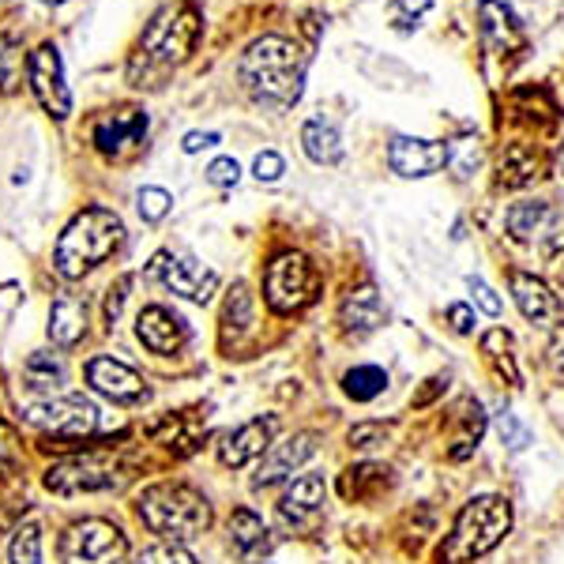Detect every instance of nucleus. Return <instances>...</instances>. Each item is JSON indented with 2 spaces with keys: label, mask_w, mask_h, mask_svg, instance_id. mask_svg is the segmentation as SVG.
<instances>
[{
  "label": "nucleus",
  "mask_w": 564,
  "mask_h": 564,
  "mask_svg": "<svg viewBox=\"0 0 564 564\" xmlns=\"http://www.w3.org/2000/svg\"><path fill=\"white\" fill-rule=\"evenodd\" d=\"M545 366H550V372L557 380H564V324L553 332V339H550V350H545Z\"/></svg>",
  "instance_id": "43"
},
{
  "label": "nucleus",
  "mask_w": 564,
  "mask_h": 564,
  "mask_svg": "<svg viewBox=\"0 0 564 564\" xmlns=\"http://www.w3.org/2000/svg\"><path fill=\"white\" fill-rule=\"evenodd\" d=\"M448 324H452V332L470 335V332H475V324H478V316H475V308L459 302V305H448Z\"/></svg>",
  "instance_id": "44"
},
{
  "label": "nucleus",
  "mask_w": 564,
  "mask_h": 564,
  "mask_svg": "<svg viewBox=\"0 0 564 564\" xmlns=\"http://www.w3.org/2000/svg\"><path fill=\"white\" fill-rule=\"evenodd\" d=\"M343 388H347L354 403H369V399H377L388 388V372L380 366H358L343 377Z\"/></svg>",
  "instance_id": "32"
},
{
  "label": "nucleus",
  "mask_w": 564,
  "mask_h": 564,
  "mask_svg": "<svg viewBox=\"0 0 564 564\" xmlns=\"http://www.w3.org/2000/svg\"><path fill=\"white\" fill-rule=\"evenodd\" d=\"M42 4H65V0H42Z\"/></svg>",
  "instance_id": "51"
},
{
  "label": "nucleus",
  "mask_w": 564,
  "mask_h": 564,
  "mask_svg": "<svg viewBox=\"0 0 564 564\" xmlns=\"http://www.w3.org/2000/svg\"><path fill=\"white\" fill-rule=\"evenodd\" d=\"M316 286H321V275L302 252H279L263 271V297L279 316L302 313L316 297Z\"/></svg>",
  "instance_id": "6"
},
{
  "label": "nucleus",
  "mask_w": 564,
  "mask_h": 564,
  "mask_svg": "<svg viewBox=\"0 0 564 564\" xmlns=\"http://www.w3.org/2000/svg\"><path fill=\"white\" fill-rule=\"evenodd\" d=\"M135 207H140V218L143 223H162V218L170 215V207H174V196L166 193V188H140L135 193Z\"/></svg>",
  "instance_id": "34"
},
{
  "label": "nucleus",
  "mask_w": 564,
  "mask_h": 564,
  "mask_svg": "<svg viewBox=\"0 0 564 564\" xmlns=\"http://www.w3.org/2000/svg\"><path fill=\"white\" fill-rule=\"evenodd\" d=\"M313 452H316V433H297V436H290V441L271 444V448L263 452L252 486L263 489V486H275V481L290 478Z\"/></svg>",
  "instance_id": "18"
},
{
  "label": "nucleus",
  "mask_w": 564,
  "mask_h": 564,
  "mask_svg": "<svg viewBox=\"0 0 564 564\" xmlns=\"http://www.w3.org/2000/svg\"><path fill=\"white\" fill-rule=\"evenodd\" d=\"M8 557L12 564H42V531L39 523H23L15 531L12 545H8Z\"/></svg>",
  "instance_id": "33"
},
{
  "label": "nucleus",
  "mask_w": 564,
  "mask_h": 564,
  "mask_svg": "<svg viewBox=\"0 0 564 564\" xmlns=\"http://www.w3.org/2000/svg\"><path fill=\"white\" fill-rule=\"evenodd\" d=\"M252 174H257L260 185H275V181L286 174V162H282V154L275 151H263L257 154V162H252Z\"/></svg>",
  "instance_id": "39"
},
{
  "label": "nucleus",
  "mask_w": 564,
  "mask_h": 564,
  "mask_svg": "<svg viewBox=\"0 0 564 564\" xmlns=\"http://www.w3.org/2000/svg\"><path fill=\"white\" fill-rule=\"evenodd\" d=\"M249 332H252V297L245 286H234L223 305V343L226 347H230V343L238 347Z\"/></svg>",
  "instance_id": "31"
},
{
  "label": "nucleus",
  "mask_w": 564,
  "mask_h": 564,
  "mask_svg": "<svg viewBox=\"0 0 564 564\" xmlns=\"http://www.w3.org/2000/svg\"><path fill=\"white\" fill-rule=\"evenodd\" d=\"M15 61H20V45L8 34H0V90L15 87Z\"/></svg>",
  "instance_id": "38"
},
{
  "label": "nucleus",
  "mask_w": 564,
  "mask_h": 564,
  "mask_svg": "<svg viewBox=\"0 0 564 564\" xmlns=\"http://www.w3.org/2000/svg\"><path fill=\"white\" fill-rule=\"evenodd\" d=\"M391 486V470L380 463H358L343 475V497L347 500H372Z\"/></svg>",
  "instance_id": "30"
},
{
  "label": "nucleus",
  "mask_w": 564,
  "mask_h": 564,
  "mask_svg": "<svg viewBox=\"0 0 564 564\" xmlns=\"http://www.w3.org/2000/svg\"><path fill=\"white\" fill-rule=\"evenodd\" d=\"M279 422L275 417H252V422L238 425L234 433L223 436V444H218V463L223 467H245V463L252 459H263V452L271 448V436H275Z\"/></svg>",
  "instance_id": "16"
},
{
  "label": "nucleus",
  "mask_w": 564,
  "mask_h": 564,
  "mask_svg": "<svg viewBox=\"0 0 564 564\" xmlns=\"http://www.w3.org/2000/svg\"><path fill=\"white\" fill-rule=\"evenodd\" d=\"M486 436V411H481L478 399H463L459 406V430H456V441H452V452L448 456L463 463L470 452L478 448V441Z\"/></svg>",
  "instance_id": "29"
},
{
  "label": "nucleus",
  "mask_w": 564,
  "mask_h": 564,
  "mask_svg": "<svg viewBox=\"0 0 564 564\" xmlns=\"http://www.w3.org/2000/svg\"><path fill=\"white\" fill-rule=\"evenodd\" d=\"M218 140H223L218 132H188L181 148H185V154H196V151H204V148H215Z\"/></svg>",
  "instance_id": "48"
},
{
  "label": "nucleus",
  "mask_w": 564,
  "mask_h": 564,
  "mask_svg": "<svg viewBox=\"0 0 564 564\" xmlns=\"http://www.w3.org/2000/svg\"><path fill=\"white\" fill-rule=\"evenodd\" d=\"M23 380H26V388H31V391L53 399V391H61V384L68 380V369H65V361H61L57 354L34 350L31 358H26V366H23Z\"/></svg>",
  "instance_id": "25"
},
{
  "label": "nucleus",
  "mask_w": 564,
  "mask_h": 564,
  "mask_svg": "<svg viewBox=\"0 0 564 564\" xmlns=\"http://www.w3.org/2000/svg\"><path fill=\"white\" fill-rule=\"evenodd\" d=\"M238 76L260 106L290 109L305 87V53L282 34H263L241 53Z\"/></svg>",
  "instance_id": "1"
},
{
  "label": "nucleus",
  "mask_w": 564,
  "mask_h": 564,
  "mask_svg": "<svg viewBox=\"0 0 564 564\" xmlns=\"http://www.w3.org/2000/svg\"><path fill=\"white\" fill-rule=\"evenodd\" d=\"M425 12H430V0H395V4H391L395 23H403V15H411V26H414L417 15H425Z\"/></svg>",
  "instance_id": "46"
},
{
  "label": "nucleus",
  "mask_w": 564,
  "mask_h": 564,
  "mask_svg": "<svg viewBox=\"0 0 564 564\" xmlns=\"http://www.w3.org/2000/svg\"><path fill=\"white\" fill-rule=\"evenodd\" d=\"M324 475H302L286 486V494L279 497V527L286 534H313L324 520Z\"/></svg>",
  "instance_id": "12"
},
{
  "label": "nucleus",
  "mask_w": 564,
  "mask_h": 564,
  "mask_svg": "<svg viewBox=\"0 0 564 564\" xmlns=\"http://www.w3.org/2000/svg\"><path fill=\"white\" fill-rule=\"evenodd\" d=\"M497 433H500V444H505L508 452H523L527 444H531V430H527L512 411L497 414Z\"/></svg>",
  "instance_id": "35"
},
{
  "label": "nucleus",
  "mask_w": 564,
  "mask_h": 564,
  "mask_svg": "<svg viewBox=\"0 0 564 564\" xmlns=\"http://www.w3.org/2000/svg\"><path fill=\"white\" fill-rule=\"evenodd\" d=\"M459 151H463V159H448V162L456 166L459 177H470V170H478V143L475 148H470V143H459Z\"/></svg>",
  "instance_id": "47"
},
{
  "label": "nucleus",
  "mask_w": 564,
  "mask_h": 564,
  "mask_svg": "<svg viewBox=\"0 0 564 564\" xmlns=\"http://www.w3.org/2000/svg\"><path fill=\"white\" fill-rule=\"evenodd\" d=\"M384 441H388V430H384V425H377V422L354 425V430H350V444H354V448H361V452H366V448H380Z\"/></svg>",
  "instance_id": "41"
},
{
  "label": "nucleus",
  "mask_w": 564,
  "mask_h": 564,
  "mask_svg": "<svg viewBox=\"0 0 564 564\" xmlns=\"http://www.w3.org/2000/svg\"><path fill=\"white\" fill-rule=\"evenodd\" d=\"M26 79H31V90L45 113H50L53 121H65L72 113V90L65 84V61H61L57 45L45 42L26 57Z\"/></svg>",
  "instance_id": "11"
},
{
  "label": "nucleus",
  "mask_w": 564,
  "mask_h": 564,
  "mask_svg": "<svg viewBox=\"0 0 564 564\" xmlns=\"http://www.w3.org/2000/svg\"><path fill=\"white\" fill-rule=\"evenodd\" d=\"M257 564H268V561H257Z\"/></svg>",
  "instance_id": "52"
},
{
  "label": "nucleus",
  "mask_w": 564,
  "mask_h": 564,
  "mask_svg": "<svg viewBox=\"0 0 564 564\" xmlns=\"http://www.w3.org/2000/svg\"><path fill=\"white\" fill-rule=\"evenodd\" d=\"M140 520L162 539L185 542L212 527V505L199 489L185 486V481H159V486L143 489Z\"/></svg>",
  "instance_id": "3"
},
{
  "label": "nucleus",
  "mask_w": 564,
  "mask_h": 564,
  "mask_svg": "<svg viewBox=\"0 0 564 564\" xmlns=\"http://www.w3.org/2000/svg\"><path fill=\"white\" fill-rule=\"evenodd\" d=\"M124 241V223L117 212L106 207H87L61 230L57 245H53V268L65 279H84L87 271H95L98 263H106L121 249Z\"/></svg>",
  "instance_id": "2"
},
{
  "label": "nucleus",
  "mask_w": 564,
  "mask_h": 564,
  "mask_svg": "<svg viewBox=\"0 0 564 564\" xmlns=\"http://www.w3.org/2000/svg\"><path fill=\"white\" fill-rule=\"evenodd\" d=\"M470 294H475V302H478L481 313L494 316V321H497L500 313H505V305H500V297L494 294V286H486L481 279H470Z\"/></svg>",
  "instance_id": "42"
},
{
  "label": "nucleus",
  "mask_w": 564,
  "mask_h": 564,
  "mask_svg": "<svg viewBox=\"0 0 564 564\" xmlns=\"http://www.w3.org/2000/svg\"><path fill=\"white\" fill-rule=\"evenodd\" d=\"M135 564H196L193 553L185 550V545L177 542H166V545H151L148 553H143Z\"/></svg>",
  "instance_id": "37"
},
{
  "label": "nucleus",
  "mask_w": 564,
  "mask_h": 564,
  "mask_svg": "<svg viewBox=\"0 0 564 564\" xmlns=\"http://www.w3.org/2000/svg\"><path fill=\"white\" fill-rule=\"evenodd\" d=\"M230 539L238 545L241 557H260V553L271 550V534L268 527L257 512H249V508H238V512L230 516Z\"/></svg>",
  "instance_id": "27"
},
{
  "label": "nucleus",
  "mask_w": 564,
  "mask_h": 564,
  "mask_svg": "<svg viewBox=\"0 0 564 564\" xmlns=\"http://www.w3.org/2000/svg\"><path fill=\"white\" fill-rule=\"evenodd\" d=\"M207 181L218 188H234L241 181V166L234 159H215L212 166H207Z\"/></svg>",
  "instance_id": "40"
},
{
  "label": "nucleus",
  "mask_w": 564,
  "mask_h": 564,
  "mask_svg": "<svg viewBox=\"0 0 564 564\" xmlns=\"http://www.w3.org/2000/svg\"><path fill=\"white\" fill-rule=\"evenodd\" d=\"M148 135V113L135 106H121V109H109L95 121L90 129V140L95 148L106 154V159H121L124 151H132L135 143Z\"/></svg>",
  "instance_id": "14"
},
{
  "label": "nucleus",
  "mask_w": 564,
  "mask_h": 564,
  "mask_svg": "<svg viewBox=\"0 0 564 564\" xmlns=\"http://www.w3.org/2000/svg\"><path fill=\"white\" fill-rule=\"evenodd\" d=\"M87 332V302H79L76 294H61L50 308V339L57 347H76Z\"/></svg>",
  "instance_id": "23"
},
{
  "label": "nucleus",
  "mask_w": 564,
  "mask_h": 564,
  "mask_svg": "<svg viewBox=\"0 0 564 564\" xmlns=\"http://www.w3.org/2000/svg\"><path fill=\"white\" fill-rule=\"evenodd\" d=\"M444 388H448V380H444V377H433V380H425V388H422V391H417V395H414V406H417V411H422V406H430L433 399L441 395Z\"/></svg>",
  "instance_id": "49"
},
{
  "label": "nucleus",
  "mask_w": 564,
  "mask_h": 564,
  "mask_svg": "<svg viewBox=\"0 0 564 564\" xmlns=\"http://www.w3.org/2000/svg\"><path fill=\"white\" fill-rule=\"evenodd\" d=\"M26 422L53 436H90L98 430V406L87 395H57V399H39L26 406Z\"/></svg>",
  "instance_id": "10"
},
{
  "label": "nucleus",
  "mask_w": 564,
  "mask_h": 564,
  "mask_svg": "<svg viewBox=\"0 0 564 564\" xmlns=\"http://www.w3.org/2000/svg\"><path fill=\"white\" fill-rule=\"evenodd\" d=\"M124 481L121 463L113 452H79L57 467H50L45 475V489L61 497H79V494H102V489H117Z\"/></svg>",
  "instance_id": "7"
},
{
  "label": "nucleus",
  "mask_w": 564,
  "mask_h": 564,
  "mask_svg": "<svg viewBox=\"0 0 564 564\" xmlns=\"http://www.w3.org/2000/svg\"><path fill=\"white\" fill-rule=\"evenodd\" d=\"M481 354L489 358V366L497 369V377H505L508 384L520 388L523 377H520V366H516V343L505 327H494V332L481 335Z\"/></svg>",
  "instance_id": "28"
},
{
  "label": "nucleus",
  "mask_w": 564,
  "mask_h": 564,
  "mask_svg": "<svg viewBox=\"0 0 564 564\" xmlns=\"http://www.w3.org/2000/svg\"><path fill=\"white\" fill-rule=\"evenodd\" d=\"M87 384L98 391V395L113 399V403H143L148 399V388H143V377L135 369H129L117 358H95L87 366Z\"/></svg>",
  "instance_id": "17"
},
{
  "label": "nucleus",
  "mask_w": 564,
  "mask_h": 564,
  "mask_svg": "<svg viewBox=\"0 0 564 564\" xmlns=\"http://www.w3.org/2000/svg\"><path fill=\"white\" fill-rule=\"evenodd\" d=\"M135 335L151 354H177L188 343V324L166 305H148L135 321Z\"/></svg>",
  "instance_id": "19"
},
{
  "label": "nucleus",
  "mask_w": 564,
  "mask_h": 564,
  "mask_svg": "<svg viewBox=\"0 0 564 564\" xmlns=\"http://www.w3.org/2000/svg\"><path fill=\"white\" fill-rule=\"evenodd\" d=\"M151 275L162 282L166 290H174V294L188 297V302L204 305L212 302V294L218 290V275L215 271H207L204 263H196L193 257H174V252H154L151 260Z\"/></svg>",
  "instance_id": "13"
},
{
  "label": "nucleus",
  "mask_w": 564,
  "mask_h": 564,
  "mask_svg": "<svg viewBox=\"0 0 564 564\" xmlns=\"http://www.w3.org/2000/svg\"><path fill=\"white\" fill-rule=\"evenodd\" d=\"M508 531H512V505L497 494L475 497L456 516L448 542L441 545V564H470L486 557L489 550L505 542Z\"/></svg>",
  "instance_id": "4"
},
{
  "label": "nucleus",
  "mask_w": 564,
  "mask_h": 564,
  "mask_svg": "<svg viewBox=\"0 0 564 564\" xmlns=\"http://www.w3.org/2000/svg\"><path fill=\"white\" fill-rule=\"evenodd\" d=\"M557 174L564 177V143H561V151H557Z\"/></svg>",
  "instance_id": "50"
},
{
  "label": "nucleus",
  "mask_w": 564,
  "mask_h": 564,
  "mask_svg": "<svg viewBox=\"0 0 564 564\" xmlns=\"http://www.w3.org/2000/svg\"><path fill=\"white\" fill-rule=\"evenodd\" d=\"M15 467H20V436L8 422H0V478L15 475Z\"/></svg>",
  "instance_id": "36"
},
{
  "label": "nucleus",
  "mask_w": 564,
  "mask_h": 564,
  "mask_svg": "<svg viewBox=\"0 0 564 564\" xmlns=\"http://www.w3.org/2000/svg\"><path fill=\"white\" fill-rule=\"evenodd\" d=\"M448 148L433 140H414V135H395L388 143V166L399 177H430L448 166Z\"/></svg>",
  "instance_id": "15"
},
{
  "label": "nucleus",
  "mask_w": 564,
  "mask_h": 564,
  "mask_svg": "<svg viewBox=\"0 0 564 564\" xmlns=\"http://www.w3.org/2000/svg\"><path fill=\"white\" fill-rule=\"evenodd\" d=\"M478 31L486 45L494 50L508 53V50H520L523 45V26H520V15L505 4V0H481L478 4Z\"/></svg>",
  "instance_id": "21"
},
{
  "label": "nucleus",
  "mask_w": 564,
  "mask_h": 564,
  "mask_svg": "<svg viewBox=\"0 0 564 564\" xmlns=\"http://www.w3.org/2000/svg\"><path fill=\"white\" fill-rule=\"evenodd\" d=\"M512 297L520 305V313L527 316L531 324H557L561 321V297L545 286L542 279L527 275V271H516L512 275Z\"/></svg>",
  "instance_id": "20"
},
{
  "label": "nucleus",
  "mask_w": 564,
  "mask_h": 564,
  "mask_svg": "<svg viewBox=\"0 0 564 564\" xmlns=\"http://www.w3.org/2000/svg\"><path fill=\"white\" fill-rule=\"evenodd\" d=\"M497 170H500V185L523 188V185H531V181L542 177V159L531 143H508V148L500 151Z\"/></svg>",
  "instance_id": "24"
},
{
  "label": "nucleus",
  "mask_w": 564,
  "mask_h": 564,
  "mask_svg": "<svg viewBox=\"0 0 564 564\" xmlns=\"http://www.w3.org/2000/svg\"><path fill=\"white\" fill-rule=\"evenodd\" d=\"M505 230L523 245H539L542 257H557L564 249V215L553 212L545 199H523L508 207Z\"/></svg>",
  "instance_id": "9"
},
{
  "label": "nucleus",
  "mask_w": 564,
  "mask_h": 564,
  "mask_svg": "<svg viewBox=\"0 0 564 564\" xmlns=\"http://www.w3.org/2000/svg\"><path fill=\"white\" fill-rule=\"evenodd\" d=\"M199 39V12L196 4H170L148 23V31L140 34L135 45V57L129 72L135 68H174L193 53V45Z\"/></svg>",
  "instance_id": "5"
},
{
  "label": "nucleus",
  "mask_w": 564,
  "mask_h": 564,
  "mask_svg": "<svg viewBox=\"0 0 564 564\" xmlns=\"http://www.w3.org/2000/svg\"><path fill=\"white\" fill-rule=\"evenodd\" d=\"M129 286H132V279L124 275L121 282H117L113 290H109V297H106V324H117V316H121L124 297H129Z\"/></svg>",
  "instance_id": "45"
},
{
  "label": "nucleus",
  "mask_w": 564,
  "mask_h": 564,
  "mask_svg": "<svg viewBox=\"0 0 564 564\" xmlns=\"http://www.w3.org/2000/svg\"><path fill=\"white\" fill-rule=\"evenodd\" d=\"M302 148L313 162H321V166H335V162L343 159V135L335 124L321 121V117H313V121L302 129Z\"/></svg>",
  "instance_id": "26"
},
{
  "label": "nucleus",
  "mask_w": 564,
  "mask_h": 564,
  "mask_svg": "<svg viewBox=\"0 0 564 564\" xmlns=\"http://www.w3.org/2000/svg\"><path fill=\"white\" fill-rule=\"evenodd\" d=\"M129 557V539L106 520H79L61 534L65 564H121Z\"/></svg>",
  "instance_id": "8"
},
{
  "label": "nucleus",
  "mask_w": 564,
  "mask_h": 564,
  "mask_svg": "<svg viewBox=\"0 0 564 564\" xmlns=\"http://www.w3.org/2000/svg\"><path fill=\"white\" fill-rule=\"evenodd\" d=\"M384 316H388V308H384V302H380L377 286H369V282L366 286H354L339 305V324L347 335L377 332V327L384 324Z\"/></svg>",
  "instance_id": "22"
}]
</instances>
